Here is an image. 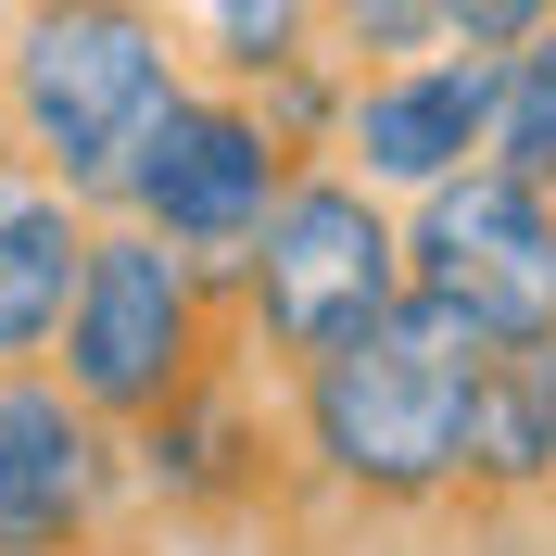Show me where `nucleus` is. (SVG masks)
<instances>
[{
	"label": "nucleus",
	"mask_w": 556,
	"mask_h": 556,
	"mask_svg": "<svg viewBox=\"0 0 556 556\" xmlns=\"http://www.w3.org/2000/svg\"><path fill=\"white\" fill-rule=\"evenodd\" d=\"M304 177V152L253 114V89H228V76H190L165 114H152V139L127 152V177H114V215H139L152 241H177L190 266H241V241L278 215V190Z\"/></svg>",
	"instance_id": "423d86ee"
},
{
	"label": "nucleus",
	"mask_w": 556,
	"mask_h": 556,
	"mask_svg": "<svg viewBox=\"0 0 556 556\" xmlns=\"http://www.w3.org/2000/svg\"><path fill=\"white\" fill-rule=\"evenodd\" d=\"M177 89L190 51L165 0H0V139L89 215H114V177Z\"/></svg>",
	"instance_id": "f03ea898"
},
{
	"label": "nucleus",
	"mask_w": 556,
	"mask_h": 556,
	"mask_svg": "<svg viewBox=\"0 0 556 556\" xmlns=\"http://www.w3.org/2000/svg\"><path fill=\"white\" fill-rule=\"evenodd\" d=\"M392 304H405V203H380L342 165H304L278 190V215L241 241V266H228V342L266 380L316 367L354 329H380Z\"/></svg>",
	"instance_id": "7ed1b4c3"
},
{
	"label": "nucleus",
	"mask_w": 556,
	"mask_h": 556,
	"mask_svg": "<svg viewBox=\"0 0 556 556\" xmlns=\"http://www.w3.org/2000/svg\"><path fill=\"white\" fill-rule=\"evenodd\" d=\"M127 455V519L165 531V544H253V531L304 519V481H291V430H278V380L266 367H203V380L152 405L139 430H114Z\"/></svg>",
	"instance_id": "39448f33"
},
{
	"label": "nucleus",
	"mask_w": 556,
	"mask_h": 556,
	"mask_svg": "<svg viewBox=\"0 0 556 556\" xmlns=\"http://www.w3.org/2000/svg\"><path fill=\"white\" fill-rule=\"evenodd\" d=\"M127 455L51 367H0V556H127Z\"/></svg>",
	"instance_id": "6e6552de"
},
{
	"label": "nucleus",
	"mask_w": 556,
	"mask_h": 556,
	"mask_svg": "<svg viewBox=\"0 0 556 556\" xmlns=\"http://www.w3.org/2000/svg\"><path fill=\"white\" fill-rule=\"evenodd\" d=\"M316 51L342 76L417 64V51H443V13H430V0H316Z\"/></svg>",
	"instance_id": "ddd939ff"
},
{
	"label": "nucleus",
	"mask_w": 556,
	"mask_h": 556,
	"mask_svg": "<svg viewBox=\"0 0 556 556\" xmlns=\"http://www.w3.org/2000/svg\"><path fill=\"white\" fill-rule=\"evenodd\" d=\"M481 329L443 316L430 291L329 342L316 367L278 380V430H291V481L304 519L342 531H430L455 519V430H468V380H481Z\"/></svg>",
	"instance_id": "f257e3e1"
},
{
	"label": "nucleus",
	"mask_w": 556,
	"mask_h": 556,
	"mask_svg": "<svg viewBox=\"0 0 556 556\" xmlns=\"http://www.w3.org/2000/svg\"><path fill=\"white\" fill-rule=\"evenodd\" d=\"M430 13H443V38H455V51H519V38L544 26L556 0H430Z\"/></svg>",
	"instance_id": "2eb2a0df"
},
{
	"label": "nucleus",
	"mask_w": 556,
	"mask_h": 556,
	"mask_svg": "<svg viewBox=\"0 0 556 556\" xmlns=\"http://www.w3.org/2000/svg\"><path fill=\"white\" fill-rule=\"evenodd\" d=\"M481 165L556 190V13L519 38V51H493V152Z\"/></svg>",
	"instance_id": "f8f14e48"
},
{
	"label": "nucleus",
	"mask_w": 556,
	"mask_h": 556,
	"mask_svg": "<svg viewBox=\"0 0 556 556\" xmlns=\"http://www.w3.org/2000/svg\"><path fill=\"white\" fill-rule=\"evenodd\" d=\"M405 291L468 316L481 342H556V190L506 165H455L405 203Z\"/></svg>",
	"instance_id": "0eeeda50"
},
{
	"label": "nucleus",
	"mask_w": 556,
	"mask_h": 556,
	"mask_svg": "<svg viewBox=\"0 0 556 556\" xmlns=\"http://www.w3.org/2000/svg\"><path fill=\"white\" fill-rule=\"evenodd\" d=\"M228 278L190 266L177 241H152L139 215H89V253H76V291H64V329H51V380L102 430H139L152 405L228 367Z\"/></svg>",
	"instance_id": "20e7f679"
},
{
	"label": "nucleus",
	"mask_w": 556,
	"mask_h": 556,
	"mask_svg": "<svg viewBox=\"0 0 556 556\" xmlns=\"http://www.w3.org/2000/svg\"><path fill=\"white\" fill-rule=\"evenodd\" d=\"M455 519H556V342H493L455 430Z\"/></svg>",
	"instance_id": "9d476101"
},
{
	"label": "nucleus",
	"mask_w": 556,
	"mask_h": 556,
	"mask_svg": "<svg viewBox=\"0 0 556 556\" xmlns=\"http://www.w3.org/2000/svg\"><path fill=\"white\" fill-rule=\"evenodd\" d=\"M493 152V51H417V64H367L342 89V139H329V165L367 177L380 203H417V190H443L455 165H481Z\"/></svg>",
	"instance_id": "1a4fd4ad"
},
{
	"label": "nucleus",
	"mask_w": 556,
	"mask_h": 556,
	"mask_svg": "<svg viewBox=\"0 0 556 556\" xmlns=\"http://www.w3.org/2000/svg\"><path fill=\"white\" fill-rule=\"evenodd\" d=\"M342 89H354V76L329 64V51H291L278 76H253V114H266L304 165H329V139H342Z\"/></svg>",
	"instance_id": "4468645a"
},
{
	"label": "nucleus",
	"mask_w": 556,
	"mask_h": 556,
	"mask_svg": "<svg viewBox=\"0 0 556 556\" xmlns=\"http://www.w3.org/2000/svg\"><path fill=\"white\" fill-rule=\"evenodd\" d=\"M177 51H190V76H228V89H253V76H278L291 51H316V0H165Z\"/></svg>",
	"instance_id": "9b49d317"
}]
</instances>
